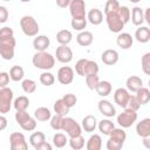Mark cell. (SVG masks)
<instances>
[{"instance_id":"1","label":"cell","mask_w":150,"mask_h":150,"mask_svg":"<svg viewBox=\"0 0 150 150\" xmlns=\"http://www.w3.org/2000/svg\"><path fill=\"white\" fill-rule=\"evenodd\" d=\"M32 62H33L34 67L38 69L49 70L55 64V57L50 53H47L46 50L45 52H36L33 55Z\"/></svg>"},{"instance_id":"2","label":"cell","mask_w":150,"mask_h":150,"mask_svg":"<svg viewBox=\"0 0 150 150\" xmlns=\"http://www.w3.org/2000/svg\"><path fill=\"white\" fill-rule=\"evenodd\" d=\"M20 27L26 36H36L40 30L39 23L32 15H23L20 19Z\"/></svg>"},{"instance_id":"3","label":"cell","mask_w":150,"mask_h":150,"mask_svg":"<svg viewBox=\"0 0 150 150\" xmlns=\"http://www.w3.org/2000/svg\"><path fill=\"white\" fill-rule=\"evenodd\" d=\"M15 38H4L0 39V55L4 60H12L15 54Z\"/></svg>"},{"instance_id":"4","label":"cell","mask_w":150,"mask_h":150,"mask_svg":"<svg viewBox=\"0 0 150 150\" xmlns=\"http://www.w3.org/2000/svg\"><path fill=\"white\" fill-rule=\"evenodd\" d=\"M137 111L132 110L130 108H124V110L117 115V123L123 129L130 128L136 121H137Z\"/></svg>"},{"instance_id":"5","label":"cell","mask_w":150,"mask_h":150,"mask_svg":"<svg viewBox=\"0 0 150 150\" xmlns=\"http://www.w3.org/2000/svg\"><path fill=\"white\" fill-rule=\"evenodd\" d=\"M61 130L64 131L69 137H74V136L81 135V132H82V125H80L74 118L68 117V116H63Z\"/></svg>"},{"instance_id":"6","label":"cell","mask_w":150,"mask_h":150,"mask_svg":"<svg viewBox=\"0 0 150 150\" xmlns=\"http://www.w3.org/2000/svg\"><path fill=\"white\" fill-rule=\"evenodd\" d=\"M13 90L8 87L0 88V112L7 114L11 110L12 103H13Z\"/></svg>"},{"instance_id":"7","label":"cell","mask_w":150,"mask_h":150,"mask_svg":"<svg viewBox=\"0 0 150 150\" xmlns=\"http://www.w3.org/2000/svg\"><path fill=\"white\" fill-rule=\"evenodd\" d=\"M105 21H107V26H108L109 30L112 33H117V34L122 32V29L124 28V25H125L122 21V19L120 18L118 11L105 14Z\"/></svg>"},{"instance_id":"8","label":"cell","mask_w":150,"mask_h":150,"mask_svg":"<svg viewBox=\"0 0 150 150\" xmlns=\"http://www.w3.org/2000/svg\"><path fill=\"white\" fill-rule=\"evenodd\" d=\"M9 145L11 150H27L28 144L26 142V137L22 132H12L9 136Z\"/></svg>"},{"instance_id":"9","label":"cell","mask_w":150,"mask_h":150,"mask_svg":"<svg viewBox=\"0 0 150 150\" xmlns=\"http://www.w3.org/2000/svg\"><path fill=\"white\" fill-rule=\"evenodd\" d=\"M56 60L61 63H69L73 60V50L68 45H60L55 50Z\"/></svg>"},{"instance_id":"10","label":"cell","mask_w":150,"mask_h":150,"mask_svg":"<svg viewBox=\"0 0 150 150\" xmlns=\"http://www.w3.org/2000/svg\"><path fill=\"white\" fill-rule=\"evenodd\" d=\"M69 13L71 18H83L86 14V2L84 0H71L69 5Z\"/></svg>"},{"instance_id":"11","label":"cell","mask_w":150,"mask_h":150,"mask_svg":"<svg viewBox=\"0 0 150 150\" xmlns=\"http://www.w3.org/2000/svg\"><path fill=\"white\" fill-rule=\"evenodd\" d=\"M74 80V69L69 66H63L57 70V81L61 84H69Z\"/></svg>"},{"instance_id":"12","label":"cell","mask_w":150,"mask_h":150,"mask_svg":"<svg viewBox=\"0 0 150 150\" xmlns=\"http://www.w3.org/2000/svg\"><path fill=\"white\" fill-rule=\"evenodd\" d=\"M129 97H130L129 90L125 89V88H117L114 93V101L121 108H127L128 107Z\"/></svg>"},{"instance_id":"13","label":"cell","mask_w":150,"mask_h":150,"mask_svg":"<svg viewBox=\"0 0 150 150\" xmlns=\"http://www.w3.org/2000/svg\"><path fill=\"white\" fill-rule=\"evenodd\" d=\"M97 108H98V111L105 116V117H112L116 115V109L115 107L112 105V103L108 100H101L97 104Z\"/></svg>"},{"instance_id":"14","label":"cell","mask_w":150,"mask_h":150,"mask_svg":"<svg viewBox=\"0 0 150 150\" xmlns=\"http://www.w3.org/2000/svg\"><path fill=\"white\" fill-rule=\"evenodd\" d=\"M118 53L115 49H105L101 54V60L107 66H112L118 62Z\"/></svg>"},{"instance_id":"15","label":"cell","mask_w":150,"mask_h":150,"mask_svg":"<svg viewBox=\"0 0 150 150\" xmlns=\"http://www.w3.org/2000/svg\"><path fill=\"white\" fill-rule=\"evenodd\" d=\"M116 43L122 49H129L134 43V38L129 33H118L116 38Z\"/></svg>"},{"instance_id":"16","label":"cell","mask_w":150,"mask_h":150,"mask_svg":"<svg viewBox=\"0 0 150 150\" xmlns=\"http://www.w3.org/2000/svg\"><path fill=\"white\" fill-rule=\"evenodd\" d=\"M50 45V40L47 35H36L33 40V47L36 52H45Z\"/></svg>"},{"instance_id":"17","label":"cell","mask_w":150,"mask_h":150,"mask_svg":"<svg viewBox=\"0 0 150 150\" xmlns=\"http://www.w3.org/2000/svg\"><path fill=\"white\" fill-rule=\"evenodd\" d=\"M125 86H127V89L131 93H137V90H139L142 87H143V81L139 76H136V75H131L125 81Z\"/></svg>"},{"instance_id":"18","label":"cell","mask_w":150,"mask_h":150,"mask_svg":"<svg viewBox=\"0 0 150 150\" xmlns=\"http://www.w3.org/2000/svg\"><path fill=\"white\" fill-rule=\"evenodd\" d=\"M97 124H98V122H97L96 117L93 116V115H87L81 121L82 129L86 132H93V131H95V129L97 128Z\"/></svg>"},{"instance_id":"19","label":"cell","mask_w":150,"mask_h":150,"mask_svg":"<svg viewBox=\"0 0 150 150\" xmlns=\"http://www.w3.org/2000/svg\"><path fill=\"white\" fill-rule=\"evenodd\" d=\"M136 134L142 138L150 135V117L143 118L136 124Z\"/></svg>"},{"instance_id":"20","label":"cell","mask_w":150,"mask_h":150,"mask_svg":"<svg viewBox=\"0 0 150 150\" xmlns=\"http://www.w3.org/2000/svg\"><path fill=\"white\" fill-rule=\"evenodd\" d=\"M93 41H94V35H93V33L89 32V30H82V32H80V33L77 34V36H76V42H77L80 46H82V47H88V46H90V45L93 43Z\"/></svg>"},{"instance_id":"21","label":"cell","mask_w":150,"mask_h":150,"mask_svg":"<svg viewBox=\"0 0 150 150\" xmlns=\"http://www.w3.org/2000/svg\"><path fill=\"white\" fill-rule=\"evenodd\" d=\"M87 19L91 25L98 26L103 21V13L98 8H91L87 14Z\"/></svg>"},{"instance_id":"22","label":"cell","mask_w":150,"mask_h":150,"mask_svg":"<svg viewBox=\"0 0 150 150\" xmlns=\"http://www.w3.org/2000/svg\"><path fill=\"white\" fill-rule=\"evenodd\" d=\"M135 39L141 43H146L150 41V28L145 26H139L135 32Z\"/></svg>"},{"instance_id":"23","label":"cell","mask_w":150,"mask_h":150,"mask_svg":"<svg viewBox=\"0 0 150 150\" xmlns=\"http://www.w3.org/2000/svg\"><path fill=\"white\" fill-rule=\"evenodd\" d=\"M144 21H145L144 11H143L141 7L135 6V7L131 9V22H132L135 26H141Z\"/></svg>"},{"instance_id":"24","label":"cell","mask_w":150,"mask_h":150,"mask_svg":"<svg viewBox=\"0 0 150 150\" xmlns=\"http://www.w3.org/2000/svg\"><path fill=\"white\" fill-rule=\"evenodd\" d=\"M111 90H112V87H111V83L109 81H100L95 91L97 93L98 96L101 97H107L111 94Z\"/></svg>"},{"instance_id":"25","label":"cell","mask_w":150,"mask_h":150,"mask_svg":"<svg viewBox=\"0 0 150 150\" xmlns=\"http://www.w3.org/2000/svg\"><path fill=\"white\" fill-rule=\"evenodd\" d=\"M34 117L36 118V121H40V122H47V121H50L52 118V112L48 108L46 107H39L35 109L34 111Z\"/></svg>"},{"instance_id":"26","label":"cell","mask_w":150,"mask_h":150,"mask_svg":"<svg viewBox=\"0 0 150 150\" xmlns=\"http://www.w3.org/2000/svg\"><path fill=\"white\" fill-rule=\"evenodd\" d=\"M97 128H98V130H100L101 134H103V135H105V136H109L110 132L114 130L115 124H114V122L110 121L109 117H108V118L101 120V121L98 122V124H97Z\"/></svg>"},{"instance_id":"27","label":"cell","mask_w":150,"mask_h":150,"mask_svg":"<svg viewBox=\"0 0 150 150\" xmlns=\"http://www.w3.org/2000/svg\"><path fill=\"white\" fill-rule=\"evenodd\" d=\"M86 148H87V150H100L102 148V138H101V136L97 135V134L91 135L87 141Z\"/></svg>"},{"instance_id":"28","label":"cell","mask_w":150,"mask_h":150,"mask_svg":"<svg viewBox=\"0 0 150 150\" xmlns=\"http://www.w3.org/2000/svg\"><path fill=\"white\" fill-rule=\"evenodd\" d=\"M53 109H54V112L57 114V115H61V116H67V114L69 112L70 108L64 103V101L62 98H59L54 102V105H53Z\"/></svg>"},{"instance_id":"29","label":"cell","mask_w":150,"mask_h":150,"mask_svg":"<svg viewBox=\"0 0 150 150\" xmlns=\"http://www.w3.org/2000/svg\"><path fill=\"white\" fill-rule=\"evenodd\" d=\"M73 40V34L68 29H61L56 33V41L60 45H68Z\"/></svg>"},{"instance_id":"30","label":"cell","mask_w":150,"mask_h":150,"mask_svg":"<svg viewBox=\"0 0 150 150\" xmlns=\"http://www.w3.org/2000/svg\"><path fill=\"white\" fill-rule=\"evenodd\" d=\"M9 76H11V80L14 81V82H19L23 79L25 76V70L21 66H13L11 69H9Z\"/></svg>"},{"instance_id":"31","label":"cell","mask_w":150,"mask_h":150,"mask_svg":"<svg viewBox=\"0 0 150 150\" xmlns=\"http://www.w3.org/2000/svg\"><path fill=\"white\" fill-rule=\"evenodd\" d=\"M87 22H88L87 16H83V18H71L70 26H71L73 29L82 32V30H84V28L87 27Z\"/></svg>"},{"instance_id":"32","label":"cell","mask_w":150,"mask_h":150,"mask_svg":"<svg viewBox=\"0 0 150 150\" xmlns=\"http://www.w3.org/2000/svg\"><path fill=\"white\" fill-rule=\"evenodd\" d=\"M13 107L14 109L18 110H27V108L29 107V100L27 96H19L13 101Z\"/></svg>"},{"instance_id":"33","label":"cell","mask_w":150,"mask_h":150,"mask_svg":"<svg viewBox=\"0 0 150 150\" xmlns=\"http://www.w3.org/2000/svg\"><path fill=\"white\" fill-rule=\"evenodd\" d=\"M97 73H98V64H97V62L87 59L86 66H84V71H83V77H86L88 75H94V74H97Z\"/></svg>"},{"instance_id":"34","label":"cell","mask_w":150,"mask_h":150,"mask_svg":"<svg viewBox=\"0 0 150 150\" xmlns=\"http://www.w3.org/2000/svg\"><path fill=\"white\" fill-rule=\"evenodd\" d=\"M46 141V135L42 131H35L29 136V143L33 148H36L39 144Z\"/></svg>"},{"instance_id":"35","label":"cell","mask_w":150,"mask_h":150,"mask_svg":"<svg viewBox=\"0 0 150 150\" xmlns=\"http://www.w3.org/2000/svg\"><path fill=\"white\" fill-rule=\"evenodd\" d=\"M69 145L74 150H80L84 146V137L82 135H77L74 137H69Z\"/></svg>"},{"instance_id":"36","label":"cell","mask_w":150,"mask_h":150,"mask_svg":"<svg viewBox=\"0 0 150 150\" xmlns=\"http://www.w3.org/2000/svg\"><path fill=\"white\" fill-rule=\"evenodd\" d=\"M136 96L141 104H148L150 102V89L142 87L139 90H137Z\"/></svg>"},{"instance_id":"37","label":"cell","mask_w":150,"mask_h":150,"mask_svg":"<svg viewBox=\"0 0 150 150\" xmlns=\"http://www.w3.org/2000/svg\"><path fill=\"white\" fill-rule=\"evenodd\" d=\"M68 142H69L68 137L62 132H56L53 136V145L56 148H63Z\"/></svg>"},{"instance_id":"38","label":"cell","mask_w":150,"mask_h":150,"mask_svg":"<svg viewBox=\"0 0 150 150\" xmlns=\"http://www.w3.org/2000/svg\"><path fill=\"white\" fill-rule=\"evenodd\" d=\"M40 82H41V84H43V86H46V87H50V86H53L54 82H55V76H54L50 71L45 70V71L40 75Z\"/></svg>"},{"instance_id":"39","label":"cell","mask_w":150,"mask_h":150,"mask_svg":"<svg viewBox=\"0 0 150 150\" xmlns=\"http://www.w3.org/2000/svg\"><path fill=\"white\" fill-rule=\"evenodd\" d=\"M21 87H22V90L26 94H33L36 90V82L34 80L26 79L21 82Z\"/></svg>"},{"instance_id":"40","label":"cell","mask_w":150,"mask_h":150,"mask_svg":"<svg viewBox=\"0 0 150 150\" xmlns=\"http://www.w3.org/2000/svg\"><path fill=\"white\" fill-rule=\"evenodd\" d=\"M121 5L117 0H107L105 6H104V15L108 13H112V12H117L120 9Z\"/></svg>"},{"instance_id":"41","label":"cell","mask_w":150,"mask_h":150,"mask_svg":"<svg viewBox=\"0 0 150 150\" xmlns=\"http://www.w3.org/2000/svg\"><path fill=\"white\" fill-rule=\"evenodd\" d=\"M123 144H124V142L109 136V139L107 141V149L108 150H120V149H122Z\"/></svg>"},{"instance_id":"42","label":"cell","mask_w":150,"mask_h":150,"mask_svg":"<svg viewBox=\"0 0 150 150\" xmlns=\"http://www.w3.org/2000/svg\"><path fill=\"white\" fill-rule=\"evenodd\" d=\"M141 66H142L143 73L145 75H150V52L143 54L141 59Z\"/></svg>"},{"instance_id":"43","label":"cell","mask_w":150,"mask_h":150,"mask_svg":"<svg viewBox=\"0 0 150 150\" xmlns=\"http://www.w3.org/2000/svg\"><path fill=\"white\" fill-rule=\"evenodd\" d=\"M100 82V77L97 74H94V75H88L86 76V84L87 87L90 89V90H95L97 84Z\"/></svg>"},{"instance_id":"44","label":"cell","mask_w":150,"mask_h":150,"mask_svg":"<svg viewBox=\"0 0 150 150\" xmlns=\"http://www.w3.org/2000/svg\"><path fill=\"white\" fill-rule=\"evenodd\" d=\"M14 117H15L16 123L19 125H21V124H23L25 122H27L30 118V115L27 112V110H18L15 112V116Z\"/></svg>"},{"instance_id":"45","label":"cell","mask_w":150,"mask_h":150,"mask_svg":"<svg viewBox=\"0 0 150 150\" xmlns=\"http://www.w3.org/2000/svg\"><path fill=\"white\" fill-rule=\"evenodd\" d=\"M62 118H63V116H61V115H57V114H55L54 116H52V118H50V128L53 129V130H55V131H59V130H61V125H62Z\"/></svg>"},{"instance_id":"46","label":"cell","mask_w":150,"mask_h":150,"mask_svg":"<svg viewBox=\"0 0 150 150\" xmlns=\"http://www.w3.org/2000/svg\"><path fill=\"white\" fill-rule=\"evenodd\" d=\"M109 136L114 137V138H117V139H120L122 142H125V139H127V134H125V131L123 130L122 127L121 128H114V130L110 132Z\"/></svg>"},{"instance_id":"47","label":"cell","mask_w":150,"mask_h":150,"mask_svg":"<svg viewBox=\"0 0 150 150\" xmlns=\"http://www.w3.org/2000/svg\"><path fill=\"white\" fill-rule=\"evenodd\" d=\"M118 15L122 19V21L124 23H127V22H129L130 18H131V12L127 6H121L118 9Z\"/></svg>"},{"instance_id":"48","label":"cell","mask_w":150,"mask_h":150,"mask_svg":"<svg viewBox=\"0 0 150 150\" xmlns=\"http://www.w3.org/2000/svg\"><path fill=\"white\" fill-rule=\"evenodd\" d=\"M142 104L139 103V101H138V98H137V96L136 95H131L130 94V97H129V102H128V107L127 108H130V109H132V110H138L139 109V107H141Z\"/></svg>"},{"instance_id":"49","label":"cell","mask_w":150,"mask_h":150,"mask_svg":"<svg viewBox=\"0 0 150 150\" xmlns=\"http://www.w3.org/2000/svg\"><path fill=\"white\" fill-rule=\"evenodd\" d=\"M21 127V129H23L25 131H32V130H34L35 128H36V118L34 117H30L27 122H25L23 124H21L20 125Z\"/></svg>"},{"instance_id":"50","label":"cell","mask_w":150,"mask_h":150,"mask_svg":"<svg viewBox=\"0 0 150 150\" xmlns=\"http://www.w3.org/2000/svg\"><path fill=\"white\" fill-rule=\"evenodd\" d=\"M62 100L64 101V103H66L69 108H73V107L77 103V97H76L74 94H66V95L62 97Z\"/></svg>"},{"instance_id":"51","label":"cell","mask_w":150,"mask_h":150,"mask_svg":"<svg viewBox=\"0 0 150 150\" xmlns=\"http://www.w3.org/2000/svg\"><path fill=\"white\" fill-rule=\"evenodd\" d=\"M86 61H87V59H80V60L76 62V64H75V71H76V74L80 75V76H83Z\"/></svg>"},{"instance_id":"52","label":"cell","mask_w":150,"mask_h":150,"mask_svg":"<svg viewBox=\"0 0 150 150\" xmlns=\"http://www.w3.org/2000/svg\"><path fill=\"white\" fill-rule=\"evenodd\" d=\"M14 36V32L11 27H2L0 29V39H4V38H12Z\"/></svg>"},{"instance_id":"53","label":"cell","mask_w":150,"mask_h":150,"mask_svg":"<svg viewBox=\"0 0 150 150\" xmlns=\"http://www.w3.org/2000/svg\"><path fill=\"white\" fill-rule=\"evenodd\" d=\"M9 74L6 73V71H1L0 73V88H4V87H7L8 82H9Z\"/></svg>"},{"instance_id":"54","label":"cell","mask_w":150,"mask_h":150,"mask_svg":"<svg viewBox=\"0 0 150 150\" xmlns=\"http://www.w3.org/2000/svg\"><path fill=\"white\" fill-rule=\"evenodd\" d=\"M8 19V11L5 6H0V22L5 23Z\"/></svg>"},{"instance_id":"55","label":"cell","mask_w":150,"mask_h":150,"mask_svg":"<svg viewBox=\"0 0 150 150\" xmlns=\"http://www.w3.org/2000/svg\"><path fill=\"white\" fill-rule=\"evenodd\" d=\"M35 149H36V150H52V145H50L47 141H45V142H42L41 144H39Z\"/></svg>"},{"instance_id":"56","label":"cell","mask_w":150,"mask_h":150,"mask_svg":"<svg viewBox=\"0 0 150 150\" xmlns=\"http://www.w3.org/2000/svg\"><path fill=\"white\" fill-rule=\"evenodd\" d=\"M71 0H56V5L60 7V8H67L69 7Z\"/></svg>"},{"instance_id":"57","label":"cell","mask_w":150,"mask_h":150,"mask_svg":"<svg viewBox=\"0 0 150 150\" xmlns=\"http://www.w3.org/2000/svg\"><path fill=\"white\" fill-rule=\"evenodd\" d=\"M6 125H7V118L4 116V114L0 116V130H5L6 129Z\"/></svg>"},{"instance_id":"58","label":"cell","mask_w":150,"mask_h":150,"mask_svg":"<svg viewBox=\"0 0 150 150\" xmlns=\"http://www.w3.org/2000/svg\"><path fill=\"white\" fill-rule=\"evenodd\" d=\"M142 143H143V145H144L146 149H150V135H148V136L143 137Z\"/></svg>"},{"instance_id":"59","label":"cell","mask_w":150,"mask_h":150,"mask_svg":"<svg viewBox=\"0 0 150 150\" xmlns=\"http://www.w3.org/2000/svg\"><path fill=\"white\" fill-rule=\"evenodd\" d=\"M144 18H145L146 23H148L149 27H150V7H148V8L144 11Z\"/></svg>"},{"instance_id":"60","label":"cell","mask_w":150,"mask_h":150,"mask_svg":"<svg viewBox=\"0 0 150 150\" xmlns=\"http://www.w3.org/2000/svg\"><path fill=\"white\" fill-rule=\"evenodd\" d=\"M130 2H132V4H137V2H139L141 0H129Z\"/></svg>"},{"instance_id":"61","label":"cell","mask_w":150,"mask_h":150,"mask_svg":"<svg viewBox=\"0 0 150 150\" xmlns=\"http://www.w3.org/2000/svg\"><path fill=\"white\" fill-rule=\"evenodd\" d=\"M20 1H21V2H23V4H26V2H29L30 0H20Z\"/></svg>"},{"instance_id":"62","label":"cell","mask_w":150,"mask_h":150,"mask_svg":"<svg viewBox=\"0 0 150 150\" xmlns=\"http://www.w3.org/2000/svg\"><path fill=\"white\" fill-rule=\"evenodd\" d=\"M2 1H11V0H2Z\"/></svg>"},{"instance_id":"63","label":"cell","mask_w":150,"mask_h":150,"mask_svg":"<svg viewBox=\"0 0 150 150\" xmlns=\"http://www.w3.org/2000/svg\"><path fill=\"white\" fill-rule=\"evenodd\" d=\"M149 88H150V80H149Z\"/></svg>"}]
</instances>
